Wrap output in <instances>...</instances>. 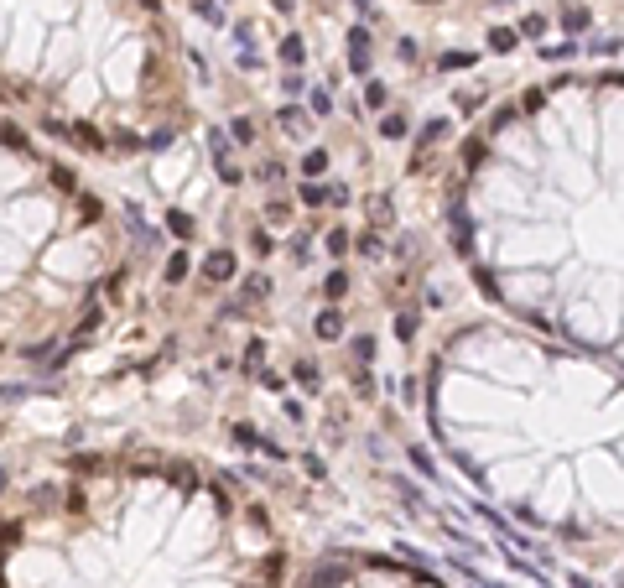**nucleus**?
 I'll list each match as a JSON object with an SVG mask.
<instances>
[{
    "label": "nucleus",
    "mask_w": 624,
    "mask_h": 588,
    "mask_svg": "<svg viewBox=\"0 0 624 588\" xmlns=\"http://www.w3.org/2000/svg\"><path fill=\"white\" fill-rule=\"evenodd\" d=\"M203 276H208L213 286H219V282H229V276H235V255H229V250H213V255L203 260Z\"/></svg>",
    "instance_id": "1"
},
{
    "label": "nucleus",
    "mask_w": 624,
    "mask_h": 588,
    "mask_svg": "<svg viewBox=\"0 0 624 588\" xmlns=\"http://www.w3.org/2000/svg\"><path fill=\"white\" fill-rule=\"evenodd\" d=\"M349 68L354 73H369V32H354L349 36Z\"/></svg>",
    "instance_id": "2"
},
{
    "label": "nucleus",
    "mask_w": 624,
    "mask_h": 588,
    "mask_svg": "<svg viewBox=\"0 0 624 588\" xmlns=\"http://www.w3.org/2000/svg\"><path fill=\"white\" fill-rule=\"evenodd\" d=\"M338 333H343V313H333V307L318 313V339H338Z\"/></svg>",
    "instance_id": "3"
},
{
    "label": "nucleus",
    "mask_w": 624,
    "mask_h": 588,
    "mask_svg": "<svg viewBox=\"0 0 624 588\" xmlns=\"http://www.w3.org/2000/svg\"><path fill=\"white\" fill-rule=\"evenodd\" d=\"M380 136H385V141H400V136H406V115H400V109H390V115L380 120Z\"/></svg>",
    "instance_id": "4"
},
{
    "label": "nucleus",
    "mask_w": 624,
    "mask_h": 588,
    "mask_svg": "<svg viewBox=\"0 0 624 588\" xmlns=\"http://www.w3.org/2000/svg\"><path fill=\"white\" fill-rule=\"evenodd\" d=\"M323 297H328V302H343V297H349V276H343V271H333L328 282H323Z\"/></svg>",
    "instance_id": "5"
},
{
    "label": "nucleus",
    "mask_w": 624,
    "mask_h": 588,
    "mask_svg": "<svg viewBox=\"0 0 624 588\" xmlns=\"http://www.w3.org/2000/svg\"><path fill=\"white\" fill-rule=\"evenodd\" d=\"M276 120H281V130H286V136H302V130H307V115H302V109H292V105H286Z\"/></svg>",
    "instance_id": "6"
},
{
    "label": "nucleus",
    "mask_w": 624,
    "mask_h": 588,
    "mask_svg": "<svg viewBox=\"0 0 624 588\" xmlns=\"http://www.w3.org/2000/svg\"><path fill=\"white\" fill-rule=\"evenodd\" d=\"M166 229H172V235H177V240H188V235H193V213H182V209H172V213H166Z\"/></svg>",
    "instance_id": "7"
},
{
    "label": "nucleus",
    "mask_w": 624,
    "mask_h": 588,
    "mask_svg": "<svg viewBox=\"0 0 624 588\" xmlns=\"http://www.w3.org/2000/svg\"><path fill=\"white\" fill-rule=\"evenodd\" d=\"M302 172L307 177H318V172H328V151H323V146H312V151L302 156Z\"/></svg>",
    "instance_id": "8"
},
{
    "label": "nucleus",
    "mask_w": 624,
    "mask_h": 588,
    "mask_svg": "<svg viewBox=\"0 0 624 588\" xmlns=\"http://www.w3.org/2000/svg\"><path fill=\"white\" fill-rule=\"evenodd\" d=\"M302 58H307L302 36H286V42H281V63H286V68H297V63H302Z\"/></svg>",
    "instance_id": "9"
},
{
    "label": "nucleus",
    "mask_w": 624,
    "mask_h": 588,
    "mask_svg": "<svg viewBox=\"0 0 624 588\" xmlns=\"http://www.w3.org/2000/svg\"><path fill=\"white\" fill-rule=\"evenodd\" d=\"M166 282H172V286H177V282H188V250H177V255L166 260Z\"/></svg>",
    "instance_id": "10"
},
{
    "label": "nucleus",
    "mask_w": 624,
    "mask_h": 588,
    "mask_svg": "<svg viewBox=\"0 0 624 588\" xmlns=\"http://www.w3.org/2000/svg\"><path fill=\"white\" fill-rule=\"evenodd\" d=\"M302 203H307V209H323V203H328V188H318V182L307 177V182H302Z\"/></svg>",
    "instance_id": "11"
},
{
    "label": "nucleus",
    "mask_w": 624,
    "mask_h": 588,
    "mask_svg": "<svg viewBox=\"0 0 624 588\" xmlns=\"http://www.w3.org/2000/svg\"><path fill=\"white\" fill-rule=\"evenodd\" d=\"M442 130H448V125H442V120H427V130H422V141H416V156H422V151H427V146H437V141H442Z\"/></svg>",
    "instance_id": "12"
},
{
    "label": "nucleus",
    "mask_w": 624,
    "mask_h": 588,
    "mask_svg": "<svg viewBox=\"0 0 624 588\" xmlns=\"http://www.w3.org/2000/svg\"><path fill=\"white\" fill-rule=\"evenodd\" d=\"M349 229H328V255H349Z\"/></svg>",
    "instance_id": "13"
},
{
    "label": "nucleus",
    "mask_w": 624,
    "mask_h": 588,
    "mask_svg": "<svg viewBox=\"0 0 624 588\" xmlns=\"http://www.w3.org/2000/svg\"><path fill=\"white\" fill-rule=\"evenodd\" d=\"M292 375H297V386H307V390H318V386H323V380H318V365H297Z\"/></svg>",
    "instance_id": "14"
},
{
    "label": "nucleus",
    "mask_w": 624,
    "mask_h": 588,
    "mask_svg": "<svg viewBox=\"0 0 624 588\" xmlns=\"http://www.w3.org/2000/svg\"><path fill=\"white\" fill-rule=\"evenodd\" d=\"M229 130H235V141H245V146L255 141V120H245V115H239V120H235V125H229Z\"/></svg>",
    "instance_id": "15"
},
{
    "label": "nucleus",
    "mask_w": 624,
    "mask_h": 588,
    "mask_svg": "<svg viewBox=\"0 0 624 588\" xmlns=\"http://www.w3.org/2000/svg\"><path fill=\"white\" fill-rule=\"evenodd\" d=\"M416 333V313H396V339H411Z\"/></svg>",
    "instance_id": "16"
},
{
    "label": "nucleus",
    "mask_w": 624,
    "mask_h": 588,
    "mask_svg": "<svg viewBox=\"0 0 624 588\" xmlns=\"http://www.w3.org/2000/svg\"><path fill=\"white\" fill-rule=\"evenodd\" d=\"M359 255H369V260L385 255V250H380V235H359Z\"/></svg>",
    "instance_id": "17"
},
{
    "label": "nucleus",
    "mask_w": 624,
    "mask_h": 588,
    "mask_svg": "<svg viewBox=\"0 0 624 588\" xmlns=\"http://www.w3.org/2000/svg\"><path fill=\"white\" fill-rule=\"evenodd\" d=\"M354 390H359V396H375V380H369V370H354Z\"/></svg>",
    "instance_id": "18"
},
{
    "label": "nucleus",
    "mask_w": 624,
    "mask_h": 588,
    "mask_svg": "<svg viewBox=\"0 0 624 588\" xmlns=\"http://www.w3.org/2000/svg\"><path fill=\"white\" fill-rule=\"evenodd\" d=\"M489 48H495V52H510V48H515V32H505V26H499V32L489 36Z\"/></svg>",
    "instance_id": "19"
},
{
    "label": "nucleus",
    "mask_w": 624,
    "mask_h": 588,
    "mask_svg": "<svg viewBox=\"0 0 624 588\" xmlns=\"http://www.w3.org/2000/svg\"><path fill=\"white\" fill-rule=\"evenodd\" d=\"M369 219L385 224V219H390V198H369Z\"/></svg>",
    "instance_id": "20"
},
{
    "label": "nucleus",
    "mask_w": 624,
    "mask_h": 588,
    "mask_svg": "<svg viewBox=\"0 0 624 588\" xmlns=\"http://www.w3.org/2000/svg\"><path fill=\"white\" fill-rule=\"evenodd\" d=\"M281 89H286V94H302V89H307V78H302V73H286V78H281Z\"/></svg>",
    "instance_id": "21"
},
{
    "label": "nucleus",
    "mask_w": 624,
    "mask_h": 588,
    "mask_svg": "<svg viewBox=\"0 0 624 588\" xmlns=\"http://www.w3.org/2000/svg\"><path fill=\"white\" fill-rule=\"evenodd\" d=\"M365 99H369V105L380 109V105H385V99H390V94H385V83H369V89H365Z\"/></svg>",
    "instance_id": "22"
},
{
    "label": "nucleus",
    "mask_w": 624,
    "mask_h": 588,
    "mask_svg": "<svg viewBox=\"0 0 624 588\" xmlns=\"http://www.w3.org/2000/svg\"><path fill=\"white\" fill-rule=\"evenodd\" d=\"M541 26H546L541 16H526V21H520V36H541Z\"/></svg>",
    "instance_id": "23"
},
{
    "label": "nucleus",
    "mask_w": 624,
    "mask_h": 588,
    "mask_svg": "<svg viewBox=\"0 0 624 588\" xmlns=\"http://www.w3.org/2000/svg\"><path fill=\"white\" fill-rule=\"evenodd\" d=\"M473 63V52H448V58H442V68H469Z\"/></svg>",
    "instance_id": "24"
},
{
    "label": "nucleus",
    "mask_w": 624,
    "mask_h": 588,
    "mask_svg": "<svg viewBox=\"0 0 624 588\" xmlns=\"http://www.w3.org/2000/svg\"><path fill=\"white\" fill-rule=\"evenodd\" d=\"M411 459H416V469H422V474H437V463H432V459H427L422 448H411Z\"/></svg>",
    "instance_id": "25"
},
{
    "label": "nucleus",
    "mask_w": 624,
    "mask_h": 588,
    "mask_svg": "<svg viewBox=\"0 0 624 588\" xmlns=\"http://www.w3.org/2000/svg\"><path fill=\"white\" fill-rule=\"evenodd\" d=\"M0 490H6V469H0Z\"/></svg>",
    "instance_id": "26"
},
{
    "label": "nucleus",
    "mask_w": 624,
    "mask_h": 588,
    "mask_svg": "<svg viewBox=\"0 0 624 588\" xmlns=\"http://www.w3.org/2000/svg\"><path fill=\"white\" fill-rule=\"evenodd\" d=\"M489 588H505V583H489Z\"/></svg>",
    "instance_id": "27"
}]
</instances>
